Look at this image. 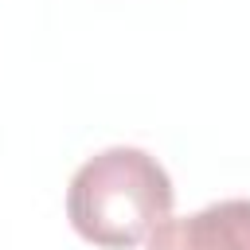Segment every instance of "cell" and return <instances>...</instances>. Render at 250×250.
Returning <instances> with one entry per match:
<instances>
[{"label": "cell", "instance_id": "1", "mask_svg": "<svg viewBox=\"0 0 250 250\" xmlns=\"http://www.w3.org/2000/svg\"><path fill=\"white\" fill-rule=\"evenodd\" d=\"M172 199V180L156 156L145 148L113 145L74 172L66 215L86 242L102 250H129L168 219Z\"/></svg>", "mask_w": 250, "mask_h": 250}, {"label": "cell", "instance_id": "2", "mask_svg": "<svg viewBox=\"0 0 250 250\" xmlns=\"http://www.w3.org/2000/svg\"><path fill=\"white\" fill-rule=\"evenodd\" d=\"M148 250H250V199H219L195 215L164 219Z\"/></svg>", "mask_w": 250, "mask_h": 250}]
</instances>
